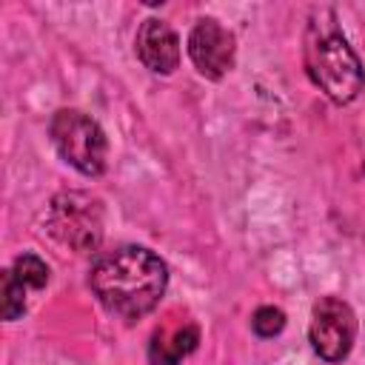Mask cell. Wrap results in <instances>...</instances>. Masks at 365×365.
Returning <instances> with one entry per match:
<instances>
[{"mask_svg":"<svg viewBox=\"0 0 365 365\" xmlns=\"http://www.w3.org/2000/svg\"><path fill=\"white\" fill-rule=\"evenodd\" d=\"M88 282L108 314L123 319H140L163 299L168 285V268L154 251L143 245H123L94 262Z\"/></svg>","mask_w":365,"mask_h":365,"instance_id":"1","label":"cell"},{"mask_svg":"<svg viewBox=\"0 0 365 365\" xmlns=\"http://www.w3.org/2000/svg\"><path fill=\"white\" fill-rule=\"evenodd\" d=\"M305 68L325 97L339 106L351 103L365 86L362 63L334 23H311L305 37Z\"/></svg>","mask_w":365,"mask_h":365,"instance_id":"2","label":"cell"},{"mask_svg":"<svg viewBox=\"0 0 365 365\" xmlns=\"http://www.w3.org/2000/svg\"><path fill=\"white\" fill-rule=\"evenodd\" d=\"M51 143L57 154L77 168L86 177H100L106 171V157H108V140L106 131L100 128L97 120H91L83 111L63 108L51 117L48 123Z\"/></svg>","mask_w":365,"mask_h":365,"instance_id":"3","label":"cell"},{"mask_svg":"<svg viewBox=\"0 0 365 365\" xmlns=\"http://www.w3.org/2000/svg\"><path fill=\"white\" fill-rule=\"evenodd\" d=\"M46 225L63 245L80 254L94 251L103 240V205L91 194L63 191L51 200Z\"/></svg>","mask_w":365,"mask_h":365,"instance_id":"4","label":"cell"},{"mask_svg":"<svg viewBox=\"0 0 365 365\" xmlns=\"http://www.w3.org/2000/svg\"><path fill=\"white\" fill-rule=\"evenodd\" d=\"M314 351L325 362H342L356 339V317L348 302L336 297H325L311 311V328H308Z\"/></svg>","mask_w":365,"mask_h":365,"instance_id":"5","label":"cell"},{"mask_svg":"<svg viewBox=\"0 0 365 365\" xmlns=\"http://www.w3.org/2000/svg\"><path fill=\"white\" fill-rule=\"evenodd\" d=\"M188 57L202 77L220 80L234 68V57H237L234 34L222 29L214 17H202L188 34Z\"/></svg>","mask_w":365,"mask_h":365,"instance_id":"6","label":"cell"},{"mask_svg":"<svg viewBox=\"0 0 365 365\" xmlns=\"http://www.w3.org/2000/svg\"><path fill=\"white\" fill-rule=\"evenodd\" d=\"M137 57L154 74H171L180 66V37L163 20L148 17L137 31Z\"/></svg>","mask_w":365,"mask_h":365,"instance_id":"7","label":"cell"},{"mask_svg":"<svg viewBox=\"0 0 365 365\" xmlns=\"http://www.w3.org/2000/svg\"><path fill=\"white\" fill-rule=\"evenodd\" d=\"M200 342V331L197 325H182L180 331H174L171 342H163L160 334H154V342L148 348V356L154 365H177L182 356H188Z\"/></svg>","mask_w":365,"mask_h":365,"instance_id":"8","label":"cell"},{"mask_svg":"<svg viewBox=\"0 0 365 365\" xmlns=\"http://www.w3.org/2000/svg\"><path fill=\"white\" fill-rule=\"evenodd\" d=\"M26 294L29 288L14 277V271H3V285H0V311L3 319H20L26 314Z\"/></svg>","mask_w":365,"mask_h":365,"instance_id":"9","label":"cell"},{"mask_svg":"<svg viewBox=\"0 0 365 365\" xmlns=\"http://www.w3.org/2000/svg\"><path fill=\"white\" fill-rule=\"evenodd\" d=\"M11 271H14V277H17L29 291H40V288H46V282H48V265H46L37 254H20V257L14 259V265H11Z\"/></svg>","mask_w":365,"mask_h":365,"instance_id":"10","label":"cell"},{"mask_svg":"<svg viewBox=\"0 0 365 365\" xmlns=\"http://www.w3.org/2000/svg\"><path fill=\"white\" fill-rule=\"evenodd\" d=\"M251 328H254L257 336L271 339V336H277V334L285 328V314H282L279 308H274V305H262V308L254 311V317H251Z\"/></svg>","mask_w":365,"mask_h":365,"instance_id":"11","label":"cell"}]
</instances>
